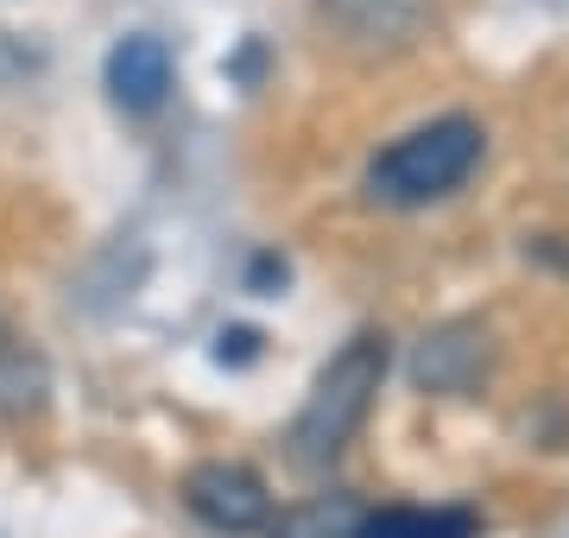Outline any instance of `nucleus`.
<instances>
[{
	"mask_svg": "<svg viewBox=\"0 0 569 538\" xmlns=\"http://www.w3.org/2000/svg\"><path fill=\"white\" fill-rule=\"evenodd\" d=\"M488 152V127L475 114H437V121L399 133L392 146L373 152L367 166V197L387 209H425L443 203L449 190H462Z\"/></svg>",
	"mask_w": 569,
	"mask_h": 538,
	"instance_id": "1",
	"label": "nucleus"
},
{
	"mask_svg": "<svg viewBox=\"0 0 569 538\" xmlns=\"http://www.w3.org/2000/svg\"><path fill=\"white\" fill-rule=\"evenodd\" d=\"M387 336L361 330L355 342H342V355L317 373V387H310L305 412L291 425V450L305 456V462H329V456L342 450L348 437L361 431V418L373 412V393H380V380H387Z\"/></svg>",
	"mask_w": 569,
	"mask_h": 538,
	"instance_id": "2",
	"label": "nucleus"
},
{
	"mask_svg": "<svg viewBox=\"0 0 569 538\" xmlns=\"http://www.w3.org/2000/svg\"><path fill=\"white\" fill-rule=\"evenodd\" d=\"M183 507L203 519L209 532H266V519H272V495H266V481L241 462H197L190 476H183Z\"/></svg>",
	"mask_w": 569,
	"mask_h": 538,
	"instance_id": "3",
	"label": "nucleus"
},
{
	"mask_svg": "<svg viewBox=\"0 0 569 538\" xmlns=\"http://www.w3.org/2000/svg\"><path fill=\"white\" fill-rule=\"evenodd\" d=\"M317 7H323L329 32L367 58L411 51L425 39V26L437 20V0H317Z\"/></svg>",
	"mask_w": 569,
	"mask_h": 538,
	"instance_id": "4",
	"label": "nucleus"
},
{
	"mask_svg": "<svg viewBox=\"0 0 569 538\" xmlns=\"http://www.w3.org/2000/svg\"><path fill=\"white\" fill-rule=\"evenodd\" d=\"M102 89L121 114H159L171 102V44L152 32H127L102 63Z\"/></svg>",
	"mask_w": 569,
	"mask_h": 538,
	"instance_id": "5",
	"label": "nucleus"
},
{
	"mask_svg": "<svg viewBox=\"0 0 569 538\" xmlns=\"http://www.w3.org/2000/svg\"><path fill=\"white\" fill-rule=\"evenodd\" d=\"M355 538H481V519L468 507H380L355 519Z\"/></svg>",
	"mask_w": 569,
	"mask_h": 538,
	"instance_id": "6",
	"label": "nucleus"
},
{
	"mask_svg": "<svg viewBox=\"0 0 569 538\" xmlns=\"http://www.w3.org/2000/svg\"><path fill=\"white\" fill-rule=\"evenodd\" d=\"M39 399H44V368H39V355H32L20 336L0 323V406H7V412H32Z\"/></svg>",
	"mask_w": 569,
	"mask_h": 538,
	"instance_id": "7",
	"label": "nucleus"
},
{
	"mask_svg": "<svg viewBox=\"0 0 569 538\" xmlns=\"http://www.w3.org/2000/svg\"><path fill=\"white\" fill-rule=\"evenodd\" d=\"M266 532L272 538H355V514H348L342 500H305L291 514L266 519Z\"/></svg>",
	"mask_w": 569,
	"mask_h": 538,
	"instance_id": "8",
	"label": "nucleus"
}]
</instances>
